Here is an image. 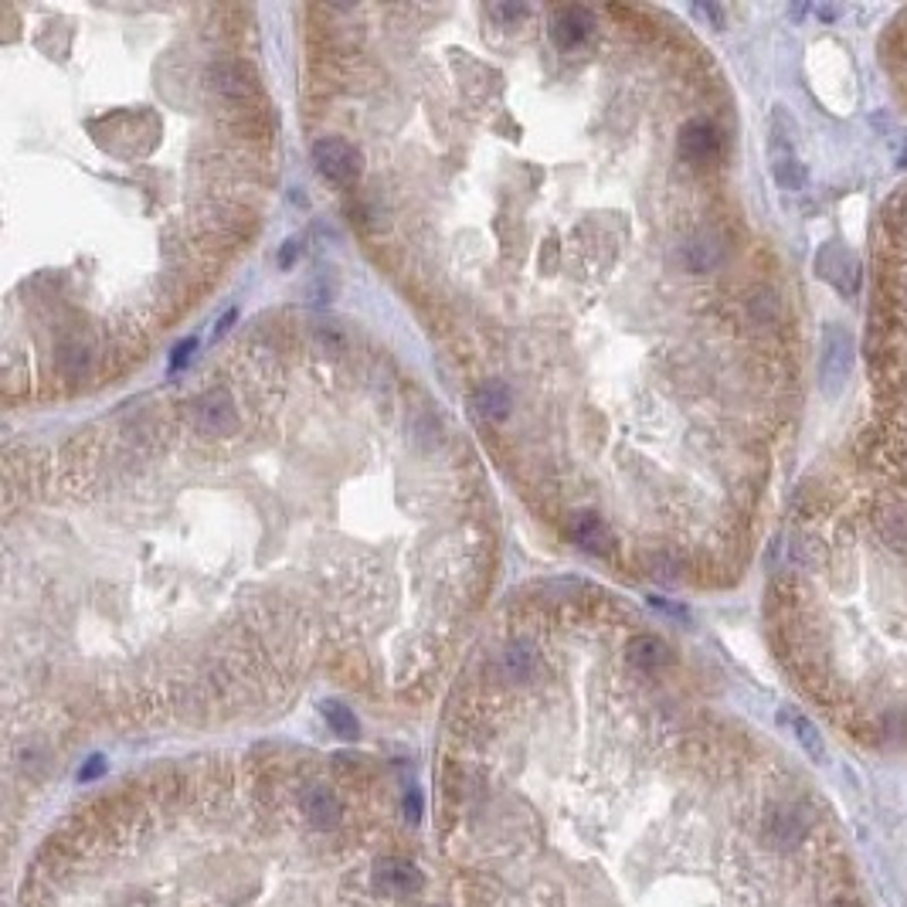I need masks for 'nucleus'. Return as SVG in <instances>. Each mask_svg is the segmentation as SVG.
<instances>
[{
	"instance_id": "1",
	"label": "nucleus",
	"mask_w": 907,
	"mask_h": 907,
	"mask_svg": "<svg viewBox=\"0 0 907 907\" xmlns=\"http://www.w3.org/2000/svg\"><path fill=\"white\" fill-rule=\"evenodd\" d=\"M772 799H714L707 738L670 714L534 710L493 680L452 724L439 860L456 907H772Z\"/></svg>"
},
{
	"instance_id": "2",
	"label": "nucleus",
	"mask_w": 907,
	"mask_h": 907,
	"mask_svg": "<svg viewBox=\"0 0 907 907\" xmlns=\"http://www.w3.org/2000/svg\"><path fill=\"white\" fill-rule=\"evenodd\" d=\"M415 802L344 761L167 765L65 812L14 907H446Z\"/></svg>"
},
{
	"instance_id": "3",
	"label": "nucleus",
	"mask_w": 907,
	"mask_h": 907,
	"mask_svg": "<svg viewBox=\"0 0 907 907\" xmlns=\"http://www.w3.org/2000/svg\"><path fill=\"white\" fill-rule=\"evenodd\" d=\"M795 136H799L795 119L782 106H775L772 123H768V167H772L775 184L785 194H802L809 187V174L806 164H802L799 140Z\"/></svg>"
},
{
	"instance_id": "4",
	"label": "nucleus",
	"mask_w": 907,
	"mask_h": 907,
	"mask_svg": "<svg viewBox=\"0 0 907 907\" xmlns=\"http://www.w3.org/2000/svg\"><path fill=\"white\" fill-rule=\"evenodd\" d=\"M853 367V337L850 330L840 323H826L823 330V357H819V378H823V391L829 398H836L843 391L846 378Z\"/></svg>"
},
{
	"instance_id": "5",
	"label": "nucleus",
	"mask_w": 907,
	"mask_h": 907,
	"mask_svg": "<svg viewBox=\"0 0 907 907\" xmlns=\"http://www.w3.org/2000/svg\"><path fill=\"white\" fill-rule=\"evenodd\" d=\"M313 164L333 184H354L361 177V153L340 136H320L313 143Z\"/></svg>"
},
{
	"instance_id": "6",
	"label": "nucleus",
	"mask_w": 907,
	"mask_h": 907,
	"mask_svg": "<svg viewBox=\"0 0 907 907\" xmlns=\"http://www.w3.org/2000/svg\"><path fill=\"white\" fill-rule=\"evenodd\" d=\"M677 153L683 164H690V167H710L724 157V136L710 119H690V123L680 130Z\"/></svg>"
},
{
	"instance_id": "7",
	"label": "nucleus",
	"mask_w": 907,
	"mask_h": 907,
	"mask_svg": "<svg viewBox=\"0 0 907 907\" xmlns=\"http://www.w3.org/2000/svg\"><path fill=\"white\" fill-rule=\"evenodd\" d=\"M816 269H819V276H823L826 282H833V286L840 289L843 296H857V289H860V262H857V255H853L850 248L829 242L823 252H819Z\"/></svg>"
},
{
	"instance_id": "8",
	"label": "nucleus",
	"mask_w": 907,
	"mask_h": 907,
	"mask_svg": "<svg viewBox=\"0 0 907 907\" xmlns=\"http://www.w3.org/2000/svg\"><path fill=\"white\" fill-rule=\"evenodd\" d=\"M680 252H683V265H687L690 272H714L717 265L727 259V242L717 235V231L700 228L683 242Z\"/></svg>"
},
{
	"instance_id": "9",
	"label": "nucleus",
	"mask_w": 907,
	"mask_h": 907,
	"mask_svg": "<svg viewBox=\"0 0 907 907\" xmlns=\"http://www.w3.org/2000/svg\"><path fill=\"white\" fill-rule=\"evenodd\" d=\"M874 530L884 541L887 551H907V503L904 500H880L874 510Z\"/></svg>"
},
{
	"instance_id": "10",
	"label": "nucleus",
	"mask_w": 907,
	"mask_h": 907,
	"mask_svg": "<svg viewBox=\"0 0 907 907\" xmlns=\"http://www.w3.org/2000/svg\"><path fill=\"white\" fill-rule=\"evenodd\" d=\"M626 660H629V666L636 673H646V677H653V673H660V670H666V666L673 663V653H670V646H666L660 636H649V632H643V636H632L629 639Z\"/></svg>"
},
{
	"instance_id": "11",
	"label": "nucleus",
	"mask_w": 907,
	"mask_h": 907,
	"mask_svg": "<svg viewBox=\"0 0 907 907\" xmlns=\"http://www.w3.org/2000/svg\"><path fill=\"white\" fill-rule=\"evenodd\" d=\"M194 415H198V425L208 435H225L238 425V412L235 405H231L228 391H208L198 405H194Z\"/></svg>"
},
{
	"instance_id": "12",
	"label": "nucleus",
	"mask_w": 907,
	"mask_h": 907,
	"mask_svg": "<svg viewBox=\"0 0 907 907\" xmlns=\"http://www.w3.org/2000/svg\"><path fill=\"white\" fill-rule=\"evenodd\" d=\"M595 28V17L585 11V7H561L558 14H554L551 21V38L558 41V48H575L581 41L592 34Z\"/></svg>"
},
{
	"instance_id": "13",
	"label": "nucleus",
	"mask_w": 907,
	"mask_h": 907,
	"mask_svg": "<svg viewBox=\"0 0 907 907\" xmlns=\"http://www.w3.org/2000/svg\"><path fill=\"white\" fill-rule=\"evenodd\" d=\"M571 537L592 554L609 551V544H612L609 527H605L595 513H578V517H571Z\"/></svg>"
},
{
	"instance_id": "14",
	"label": "nucleus",
	"mask_w": 907,
	"mask_h": 907,
	"mask_svg": "<svg viewBox=\"0 0 907 907\" xmlns=\"http://www.w3.org/2000/svg\"><path fill=\"white\" fill-rule=\"evenodd\" d=\"M785 721H789V727H792V734H795V741L806 748V755L812 758V761H823L826 758V748H823V734L816 731V724L809 721V717H802V714H785Z\"/></svg>"
},
{
	"instance_id": "15",
	"label": "nucleus",
	"mask_w": 907,
	"mask_h": 907,
	"mask_svg": "<svg viewBox=\"0 0 907 907\" xmlns=\"http://www.w3.org/2000/svg\"><path fill=\"white\" fill-rule=\"evenodd\" d=\"M476 405L483 408L486 415H493V418H503L510 412V391H507V384H500V381H486L483 388L476 391Z\"/></svg>"
},
{
	"instance_id": "16",
	"label": "nucleus",
	"mask_w": 907,
	"mask_h": 907,
	"mask_svg": "<svg viewBox=\"0 0 907 907\" xmlns=\"http://www.w3.org/2000/svg\"><path fill=\"white\" fill-rule=\"evenodd\" d=\"M218 89L228 96H245L248 92V75L242 65H218Z\"/></svg>"
},
{
	"instance_id": "17",
	"label": "nucleus",
	"mask_w": 907,
	"mask_h": 907,
	"mask_svg": "<svg viewBox=\"0 0 907 907\" xmlns=\"http://www.w3.org/2000/svg\"><path fill=\"white\" fill-rule=\"evenodd\" d=\"M323 714H327L330 727L340 734V738H354V734H357V721H354V714H350V710H347L344 704H337V700H330V704H323Z\"/></svg>"
},
{
	"instance_id": "18",
	"label": "nucleus",
	"mask_w": 907,
	"mask_h": 907,
	"mask_svg": "<svg viewBox=\"0 0 907 907\" xmlns=\"http://www.w3.org/2000/svg\"><path fill=\"white\" fill-rule=\"evenodd\" d=\"M748 306H751V313H755V320H761L765 327H772V323L782 320V303H778L772 293H765V289H761L758 296H751Z\"/></svg>"
},
{
	"instance_id": "19",
	"label": "nucleus",
	"mask_w": 907,
	"mask_h": 907,
	"mask_svg": "<svg viewBox=\"0 0 907 907\" xmlns=\"http://www.w3.org/2000/svg\"><path fill=\"white\" fill-rule=\"evenodd\" d=\"M693 14H697V17H704V21H710V24H714V28H721V24H724L721 7H714V4H697V7H693Z\"/></svg>"
},
{
	"instance_id": "20",
	"label": "nucleus",
	"mask_w": 907,
	"mask_h": 907,
	"mask_svg": "<svg viewBox=\"0 0 907 907\" xmlns=\"http://www.w3.org/2000/svg\"><path fill=\"white\" fill-rule=\"evenodd\" d=\"M894 456H897V462H904L907 466V418H904V425H901V432L894 435Z\"/></svg>"
},
{
	"instance_id": "21",
	"label": "nucleus",
	"mask_w": 907,
	"mask_h": 907,
	"mask_svg": "<svg viewBox=\"0 0 907 907\" xmlns=\"http://www.w3.org/2000/svg\"><path fill=\"white\" fill-rule=\"evenodd\" d=\"M194 347H198L194 340H184V344L174 350V361H170V367H174V371H177V367H184V364H187V357L194 354Z\"/></svg>"
},
{
	"instance_id": "22",
	"label": "nucleus",
	"mask_w": 907,
	"mask_h": 907,
	"mask_svg": "<svg viewBox=\"0 0 907 907\" xmlns=\"http://www.w3.org/2000/svg\"><path fill=\"white\" fill-rule=\"evenodd\" d=\"M496 17H507V21H517L520 14H524V4H507V7H493Z\"/></svg>"
},
{
	"instance_id": "23",
	"label": "nucleus",
	"mask_w": 907,
	"mask_h": 907,
	"mask_svg": "<svg viewBox=\"0 0 907 907\" xmlns=\"http://www.w3.org/2000/svg\"><path fill=\"white\" fill-rule=\"evenodd\" d=\"M296 248H299V242H296V238H289V242H286V248H282V255H279V262H282V265H293V255H296Z\"/></svg>"
}]
</instances>
